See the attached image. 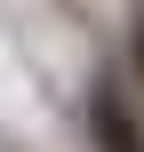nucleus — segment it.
Wrapping results in <instances>:
<instances>
[{
  "instance_id": "1",
  "label": "nucleus",
  "mask_w": 144,
  "mask_h": 152,
  "mask_svg": "<svg viewBox=\"0 0 144 152\" xmlns=\"http://www.w3.org/2000/svg\"><path fill=\"white\" fill-rule=\"evenodd\" d=\"M88 136H96V152H144V112H136V96H128L120 72L96 80V96H88Z\"/></svg>"
},
{
  "instance_id": "2",
  "label": "nucleus",
  "mask_w": 144,
  "mask_h": 152,
  "mask_svg": "<svg viewBox=\"0 0 144 152\" xmlns=\"http://www.w3.org/2000/svg\"><path fill=\"white\" fill-rule=\"evenodd\" d=\"M128 80H136V88H144V16H136V24H128Z\"/></svg>"
}]
</instances>
